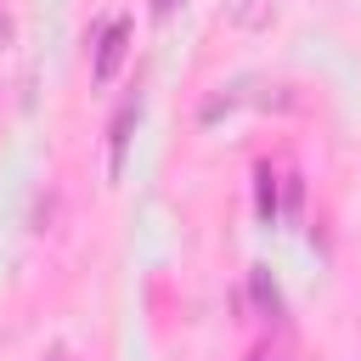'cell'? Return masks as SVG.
<instances>
[{"mask_svg": "<svg viewBox=\"0 0 361 361\" xmlns=\"http://www.w3.org/2000/svg\"><path fill=\"white\" fill-rule=\"evenodd\" d=\"M124 51H130V17H113V23L96 34V56H90V73H96V85H107V79L118 73Z\"/></svg>", "mask_w": 361, "mask_h": 361, "instance_id": "1", "label": "cell"}, {"mask_svg": "<svg viewBox=\"0 0 361 361\" xmlns=\"http://www.w3.org/2000/svg\"><path fill=\"white\" fill-rule=\"evenodd\" d=\"M248 293H254V305H259V316H265V322H282V293H276V282H271V271H265V265H254V271H248Z\"/></svg>", "mask_w": 361, "mask_h": 361, "instance_id": "3", "label": "cell"}, {"mask_svg": "<svg viewBox=\"0 0 361 361\" xmlns=\"http://www.w3.org/2000/svg\"><path fill=\"white\" fill-rule=\"evenodd\" d=\"M259 220L265 226H276V175H271V164H259Z\"/></svg>", "mask_w": 361, "mask_h": 361, "instance_id": "4", "label": "cell"}, {"mask_svg": "<svg viewBox=\"0 0 361 361\" xmlns=\"http://www.w3.org/2000/svg\"><path fill=\"white\" fill-rule=\"evenodd\" d=\"M45 361H73V355H68V350H51V355H45Z\"/></svg>", "mask_w": 361, "mask_h": 361, "instance_id": "6", "label": "cell"}, {"mask_svg": "<svg viewBox=\"0 0 361 361\" xmlns=\"http://www.w3.org/2000/svg\"><path fill=\"white\" fill-rule=\"evenodd\" d=\"M135 118H141V90H130V96L118 102L113 124H107V175H118V169H124V147H130V130H135Z\"/></svg>", "mask_w": 361, "mask_h": 361, "instance_id": "2", "label": "cell"}, {"mask_svg": "<svg viewBox=\"0 0 361 361\" xmlns=\"http://www.w3.org/2000/svg\"><path fill=\"white\" fill-rule=\"evenodd\" d=\"M175 6H186V0H152V17H175Z\"/></svg>", "mask_w": 361, "mask_h": 361, "instance_id": "5", "label": "cell"}, {"mask_svg": "<svg viewBox=\"0 0 361 361\" xmlns=\"http://www.w3.org/2000/svg\"><path fill=\"white\" fill-rule=\"evenodd\" d=\"M248 361H282V355H271V350H259V355H248Z\"/></svg>", "mask_w": 361, "mask_h": 361, "instance_id": "7", "label": "cell"}]
</instances>
